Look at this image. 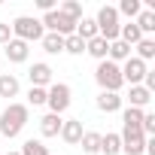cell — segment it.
Here are the masks:
<instances>
[{"label": "cell", "mask_w": 155, "mask_h": 155, "mask_svg": "<svg viewBox=\"0 0 155 155\" xmlns=\"http://www.w3.org/2000/svg\"><path fill=\"white\" fill-rule=\"evenodd\" d=\"M137 28H140V34L143 37H152L155 34V9H143L140 15H137V21H134Z\"/></svg>", "instance_id": "5bb4252c"}, {"label": "cell", "mask_w": 155, "mask_h": 155, "mask_svg": "<svg viewBox=\"0 0 155 155\" xmlns=\"http://www.w3.org/2000/svg\"><path fill=\"white\" fill-rule=\"evenodd\" d=\"M18 79H15V76L12 73H3V76H0V97H15L18 94Z\"/></svg>", "instance_id": "7402d4cb"}, {"label": "cell", "mask_w": 155, "mask_h": 155, "mask_svg": "<svg viewBox=\"0 0 155 155\" xmlns=\"http://www.w3.org/2000/svg\"><path fill=\"white\" fill-rule=\"evenodd\" d=\"M28 104L31 107H43L46 104V88H31L28 91Z\"/></svg>", "instance_id": "83f0119b"}, {"label": "cell", "mask_w": 155, "mask_h": 155, "mask_svg": "<svg viewBox=\"0 0 155 155\" xmlns=\"http://www.w3.org/2000/svg\"><path fill=\"white\" fill-rule=\"evenodd\" d=\"M9 155H18V152H9Z\"/></svg>", "instance_id": "1f68e13d"}, {"label": "cell", "mask_w": 155, "mask_h": 155, "mask_svg": "<svg viewBox=\"0 0 155 155\" xmlns=\"http://www.w3.org/2000/svg\"><path fill=\"white\" fill-rule=\"evenodd\" d=\"M9 28H12V37L21 40V43H28V46L37 43V40H43V34H46L43 25H40V18H34V15H18Z\"/></svg>", "instance_id": "3957f363"}, {"label": "cell", "mask_w": 155, "mask_h": 155, "mask_svg": "<svg viewBox=\"0 0 155 155\" xmlns=\"http://www.w3.org/2000/svg\"><path fill=\"white\" fill-rule=\"evenodd\" d=\"M43 52L46 55H61L64 52V37H58V34H43Z\"/></svg>", "instance_id": "ac0fdd59"}, {"label": "cell", "mask_w": 155, "mask_h": 155, "mask_svg": "<svg viewBox=\"0 0 155 155\" xmlns=\"http://www.w3.org/2000/svg\"><path fill=\"white\" fill-rule=\"evenodd\" d=\"M82 134H85V131H82V122H79V119H67V122L61 125V140H64V143H70V146L79 143V140H82Z\"/></svg>", "instance_id": "30bf717a"}, {"label": "cell", "mask_w": 155, "mask_h": 155, "mask_svg": "<svg viewBox=\"0 0 155 155\" xmlns=\"http://www.w3.org/2000/svg\"><path fill=\"white\" fill-rule=\"evenodd\" d=\"M94 82L101 85V91H116V94H119V88L125 85L119 64H113V61H97V70H94Z\"/></svg>", "instance_id": "7a4b0ae2"}, {"label": "cell", "mask_w": 155, "mask_h": 155, "mask_svg": "<svg viewBox=\"0 0 155 155\" xmlns=\"http://www.w3.org/2000/svg\"><path fill=\"white\" fill-rule=\"evenodd\" d=\"M134 52H137L134 58H140L143 64H146V61H152V58H155V40H152V37H143V40L134 46Z\"/></svg>", "instance_id": "d6986e66"}, {"label": "cell", "mask_w": 155, "mask_h": 155, "mask_svg": "<svg viewBox=\"0 0 155 155\" xmlns=\"http://www.w3.org/2000/svg\"><path fill=\"white\" fill-rule=\"evenodd\" d=\"M116 12H119V15H128V18H137V15L143 12V3H140V0H122Z\"/></svg>", "instance_id": "d4e9b609"}, {"label": "cell", "mask_w": 155, "mask_h": 155, "mask_svg": "<svg viewBox=\"0 0 155 155\" xmlns=\"http://www.w3.org/2000/svg\"><path fill=\"white\" fill-rule=\"evenodd\" d=\"M128 101H131V107H134V110H143V107L152 101V94H149L143 85H131V91H128Z\"/></svg>", "instance_id": "ffe728a7"}, {"label": "cell", "mask_w": 155, "mask_h": 155, "mask_svg": "<svg viewBox=\"0 0 155 155\" xmlns=\"http://www.w3.org/2000/svg\"><path fill=\"white\" fill-rule=\"evenodd\" d=\"M85 52H88L91 58H97V61H107V52H110V43H107L104 37H94V40H88V43H85Z\"/></svg>", "instance_id": "9a60e30c"}, {"label": "cell", "mask_w": 155, "mask_h": 155, "mask_svg": "<svg viewBox=\"0 0 155 155\" xmlns=\"http://www.w3.org/2000/svg\"><path fill=\"white\" fill-rule=\"evenodd\" d=\"M131 55H134V49H131L128 43L116 40V43H110V52H107V61H113V64H125V61H128Z\"/></svg>", "instance_id": "8fae6325"}, {"label": "cell", "mask_w": 155, "mask_h": 155, "mask_svg": "<svg viewBox=\"0 0 155 155\" xmlns=\"http://www.w3.org/2000/svg\"><path fill=\"white\" fill-rule=\"evenodd\" d=\"M122 152L125 155H143L146 152V137L140 134V131H128V128H122Z\"/></svg>", "instance_id": "52a82bcc"}, {"label": "cell", "mask_w": 155, "mask_h": 155, "mask_svg": "<svg viewBox=\"0 0 155 155\" xmlns=\"http://www.w3.org/2000/svg\"><path fill=\"white\" fill-rule=\"evenodd\" d=\"M18 155H49V146L43 143V140H25L21 143V149H18Z\"/></svg>", "instance_id": "cb8c5ba5"}, {"label": "cell", "mask_w": 155, "mask_h": 155, "mask_svg": "<svg viewBox=\"0 0 155 155\" xmlns=\"http://www.w3.org/2000/svg\"><path fill=\"white\" fill-rule=\"evenodd\" d=\"M122 125H125L128 131H140V125H143V110H134V107L122 110ZM140 134H143V131H140Z\"/></svg>", "instance_id": "2e32d148"}, {"label": "cell", "mask_w": 155, "mask_h": 155, "mask_svg": "<svg viewBox=\"0 0 155 155\" xmlns=\"http://www.w3.org/2000/svg\"><path fill=\"white\" fill-rule=\"evenodd\" d=\"M61 125H64V119H61V116L46 113V116L40 119V134H43V137H58V134H61Z\"/></svg>", "instance_id": "7c38bea8"}, {"label": "cell", "mask_w": 155, "mask_h": 155, "mask_svg": "<svg viewBox=\"0 0 155 155\" xmlns=\"http://www.w3.org/2000/svg\"><path fill=\"white\" fill-rule=\"evenodd\" d=\"M37 6H40L43 12H52V9H55V0H37Z\"/></svg>", "instance_id": "4dcf8cb0"}, {"label": "cell", "mask_w": 155, "mask_h": 155, "mask_svg": "<svg viewBox=\"0 0 155 155\" xmlns=\"http://www.w3.org/2000/svg\"><path fill=\"white\" fill-rule=\"evenodd\" d=\"M3 52H6V58H9L12 64H25V61H28V55H31V46L12 37V40L3 46Z\"/></svg>", "instance_id": "9c48e42d"}, {"label": "cell", "mask_w": 155, "mask_h": 155, "mask_svg": "<svg viewBox=\"0 0 155 155\" xmlns=\"http://www.w3.org/2000/svg\"><path fill=\"white\" fill-rule=\"evenodd\" d=\"M76 37L85 40V43L94 40V37H97V25H94V18H85V15H82L79 21H76Z\"/></svg>", "instance_id": "e0dca14e"}, {"label": "cell", "mask_w": 155, "mask_h": 155, "mask_svg": "<svg viewBox=\"0 0 155 155\" xmlns=\"http://www.w3.org/2000/svg\"><path fill=\"white\" fill-rule=\"evenodd\" d=\"M58 12H64L67 18H73V21H79L82 18V3H76V0H67V3H61V9Z\"/></svg>", "instance_id": "4316f807"}, {"label": "cell", "mask_w": 155, "mask_h": 155, "mask_svg": "<svg viewBox=\"0 0 155 155\" xmlns=\"http://www.w3.org/2000/svg\"><path fill=\"white\" fill-rule=\"evenodd\" d=\"M97 110L101 113H119L122 110V97L116 91H101L97 94Z\"/></svg>", "instance_id": "4fadbf2b"}, {"label": "cell", "mask_w": 155, "mask_h": 155, "mask_svg": "<svg viewBox=\"0 0 155 155\" xmlns=\"http://www.w3.org/2000/svg\"><path fill=\"white\" fill-rule=\"evenodd\" d=\"M119 70H122V79H125L128 85H140L149 67H146V64H143L140 58H134V55H131V58H128L125 64H119Z\"/></svg>", "instance_id": "8992f818"}, {"label": "cell", "mask_w": 155, "mask_h": 155, "mask_svg": "<svg viewBox=\"0 0 155 155\" xmlns=\"http://www.w3.org/2000/svg\"><path fill=\"white\" fill-rule=\"evenodd\" d=\"M101 152L104 155H119L122 152V137L119 134H101Z\"/></svg>", "instance_id": "44dd1931"}, {"label": "cell", "mask_w": 155, "mask_h": 155, "mask_svg": "<svg viewBox=\"0 0 155 155\" xmlns=\"http://www.w3.org/2000/svg\"><path fill=\"white\" fill-rule=\"evenodd\" d=\"M94 25H97V37H104L107 43H116V40H119V28H122V25H119L116 6H101Z\"/></svg>", "instance_id": "277c9868"}, {"label": "cell", "mask_w": 155, "mask_h": 155, "mask_svg": "<svg viewBox=\"0 0 155 155\" xmlns=\"http://www.w3.org/2000/svg\"><path fill=\"white\" fill-rule=\"evenodd\" d=\"M28 79H31V88H49V85H52V67H49L46 61H37V64H31V70H28Z\"/></svg>", "instance_id": "ba28073f"}, {"label": "cell", "mask_w": 155, "mask_h": 155, "mask_svg": "<svg viewBox=\"0 0 155 155\" xmlns=\"http://www.w3.org/2000/svg\"><path fill=\"white\" fill-rule=\"evenodd\" d=\"M70 85L67 82H52L49 88H46V107H49V113H55V116H61L67 107H70Z\"/></svg>", "instance_id": "5b68a950"}, {"label": "cell", "mask_w": 155, "mask_h": 155, "mask_svg": "<svg viewBox=\"0 0 155 155\" xmlns=\"http://www.w3.org/2000/svg\"><path fill=\"white\" fill-rule=\"evenodd\" d=\"M79 143H82V152H85V155H97V152H101V134H97V131H85Z\"/></svg>", "instance_id": "603a6c76"}, {"label": "cell", "mask_w": 155, "mask_h": 155, "mask_svg": "<svg viewBox=\"0 0 155 155\" xmlns=\"http://www.w3.org/2000/svg\"><path fill=\"white\" fill-rule=\"evenodd\" d=\"M12 40V28H9V21H0V46H6Z\"/></svg>", "instance_id": "f546056e"}, {"label": "cell", "mask_w": 155, "mask_h": 155, "mask_svg": "<svg viewBox=\"0 0 155 155\" xmlns=\"http://www.w3.org/2000/svg\"><path fill=\"white\" fill-rule=\"evenodd\" d=\"M140 131H143V137H152V134H155V113H143Z\"/></svg>", "instance_id": "f1b7e54d"}, {"label": "cell", "mask_w": 155, "mask_h": 155, "mask_svg": "<svg viewBox=\"0 0 155 155\" xmlns=\"http://www.w3.org/2000/svg\"><path fill=\"white\" fill-rule=\"evenodd\" d=\"M64 52L67 55H82L85 52V40H79V37H64Z\"/></svg>", "instance_id": "484cf974"}, {"label": "cell", "mask_w": 155, "mask_h": 155, "mask_svg": "<svg viewBox=\"0 0 155 155\" xmlns=\"http://www.w3.org/2000/svg\"><path fill=\"white\" fill-rule=\"evenodd\" d=\"M28 119H31V113H28V107L25 104H9L3 113H0V134L3 137H18L21 131H25V125H28Z\"/></svg>", "instance_id": "6da1fadb"}]
</instances>
